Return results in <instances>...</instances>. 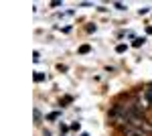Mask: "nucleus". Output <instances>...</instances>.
I'll return each instance as SVG.
<instances>
[{
    "label": "nucleus",
    "instance_id": "obj_2",
    "mask_svg": "<svg viewBox=\"0 0 152 136\" xmlns=\"http://www.w3.org/2000/svg\"><path fill=\"white\" fill-rule=\"evenodd\" d=\"M116 51H118V53H124V51H126V45H118Z\"/></svg>",
    "mask_w": 152,
    "mask_h": 136
},
{
    "label": "nucleus",
    "instance_id": "obj_1",
    "mask_svg": "<svg viewBox=\"0 0 152 136\" xmlns=\"http://www.w3.org/2000/svg\"><path fill=\"white\" fill-rule=\"evenodd\" d=\"M43 79H45V75H43V73H37V75H35V81H43Z\"/></svg>",
    "mask_w": 152,
    "mask_h": 136
},
{
    "label": "nucleus",
    "instance_id": "obj_6",
    "mask_svg": "<svg viewBox=\"0 0 152 136\" xmlns=\"http://www.w3.org/2000/svg\"><path fill=\"white\" fill-rule=\"evenodd\" d=\"M45 136H51V134H49V132H45Z\"/></svg>",
    "mask_w": 152,
    "mask_h": 136
},
{
    "label": "nucleus",
    "instance_id": "obj_3",
    "mask_svg": "<svg viewBox=\"0 0 152 136\" xmlns=\"http://www.w3.org/2000/svg\"><path fill=\"white\" fill-rule=\"evenodd\" d=\"M142 43H144V39H136V41H134V47H140Z\"/></svg>",
    "mask_w": 152,
    "mask_h": 136
},
{
    "label": "nucleus",
    "instance_id": "obj_5",
    "mask_svg": "<svg viewBox=\"0 0 152 136\" xmlns=\"http://www.w3.org/2000/svg\"><path fill=\"white\" fill-rule=\"evenodd\" d=\"M146 91H148V96H150V102H152V85H150V87H148Z\"/></svg>",
    "mask_w": 152,
    "mask_h": 136
},
{
    "label": "nucleus",
    "instance_id": "obj_4",
    "mask_svg": "<svg viewBox=\"0 0 152 136\" xmlns=\"http://www.w3.org/2000/svg\"><path fill=\"white\" fill-rule=\"evenodd\" d=\"M35 120H37V122L41 120V112H39V110H35Z\"/></svg>",
    "mask_w": 152,
    "mask_h": 136
}]
</instances>
